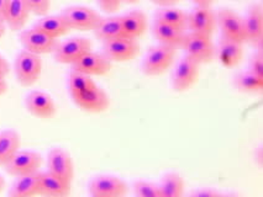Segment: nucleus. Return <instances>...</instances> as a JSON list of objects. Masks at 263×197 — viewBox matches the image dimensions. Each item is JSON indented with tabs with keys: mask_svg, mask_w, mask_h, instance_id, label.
Returning a JSON list of instances; mask_svg holds the SVG:
<instances>
[{
	"mask_svg": "<svg viewBox=\"0 0 263 197\" xmlns=\"http://www.w3.org/2000/svg\"><path fill=\"white\" fill-rule=\"evenodd\" d=\"M193 195L198 196V197H205V196H219V195H221V193L216 190L209 189V187H204V189L193 192Z\"/></svg>",
	"mask_w": 263,
	"mask_h": 197,
	"instance_id": "nucleus-35",
	"label": "nucleus"
},
{
	"mask_svg": "<svg viewBox=\"0 0 263 197\" xmlns=\"http://www.w3.org/2000/svg\"><path fill=\"white\" fill-rule=\"evenodd\" d=\"M177 56V48L166 45L151 47L145 54L141 64V71L147 77H158L168 72Z\"/></svg>",
	"mask_w": 263,
	"mask_h": 197,
	"instance_id": "nucleus-1",
	"label": "nucleus"
},
{
	"mask_svg": "<svg viewBox=\"0 0 263 197\" xmlns=\"http://www.w3.org/2000/svg\"><path fill=\"white\" fill-rule=\"evenodd\" d=\"M180 47L184 51V56L189 57L199 65L213 62L215 56V46L212 37L200 33H185Z\"/></svg>",
	"mask_w": 263,
	"mask_h": 197,
	"instance_id": "nucleus-2",
	"label": "nucleus"
},
{
	"mask_svg": "<svg viewBox=\"0 0 263 197\" xmlns=\"http://www.w3.org/2000/svg\"><path fill=\"white\" fill-rule=\"evenodd\" d=\"M186 29L191 32L213 37L216 29V14L212 7H195L188 13V24Z\"/></svg>",
	"mask_w": 263,
	"mask_h": 197,
	"instance_id": "nucleus-14",
	"label": "nucleus"
},
{
	"mask_svg": "<svg viewBox=\"0 0 263 197\" xmlns=\"http://www.w3.org/2000/svg\"><path fill=\"white\" fill-rule=\"evenodd\" d=\"M42 162V156L37 151L19 149L3 166L9 175L16 178L40 171Z\"/></svg>",
	"mask_w": 263,
	"mask_h": 197,
	"instance_id": "nucleus-7",
	"label": "nucleus"
},
{
	"mask_svg": "<svg viewBox=\"0 0 263 197\" xmlns=\"http://www.w3.org/2000/svg\"><path fill=\"white\" fill-rule=\"evenodd\" d=\"M30 10L25 0H7L4 23L11 31H21L26 25Z\"/></svg>",
	"mask_w": 263,
	"mask_h": 197,
	"instance_id": "nucleus-19",
	"label": "nucleus"
},
{
	"mask_svg": "<svg viewBox=\"0 0 263 197\" xmlns=\"http://www.w3.org/2000/svg\"><path fill=\"white\" fill-rule=\"evenodd\" d=\"M162 197H180L184 193V180L178 172H168L160 181Z\"/></svg>",
	"mask_w": 263,
	"mask_h": 197,
	"instance_id": "nucleus-28",
	"label": "nucleus"
},
{
	"mask_svg": "<svg viewBox=\"0 0 263 197\" xmlns=\"http://www.w3.org/2000/svg\"><path fill=\"white\" fill-rule=\"evenodd\" d=\"M216 26L221 31V37L236 41L238 43L246 42L243 17L231 9H220L216 14Z\"/></svg>",
	"mask_w": 263,
	"mask_h": 197,
	"instance_id": "nucleus-9",
	"label": "nucleus"
},
{
	"mask_svg": "<svg viewBox=\"0 0 263 197\" xmlns=\"http://www.w3.org/2000/svg\"><path fill=\"white\" fill-rule=\"evenodd\" d=\"M30 13L37 15V16H45L48 14L51 8V0H25Z\"/></svg>",
	"mask_w": 263,
	"mask_h": 197,
	"instance_id": "nucleus-32",
	"label": "nucleus"
},
{
	"mask_svg": "<svg viewBox=\"0 0 263 197\" xmlns=\"http://www.w3.org/2000/svg\"><path fill=\"white\" fill-rule=\"evenodd\" d=\"M61 15L66 20L69 29L78 31H93L102 19L98 11L84 5H72L64 8Z\"/></svg>",
	"mask_w": 263,
	"mask_h": 197,
	"instance_id": "nucleus-4",
	"label": "nucleus"
},
{
	"mask_svg": "<svg viewBox=\"0 0 263 197\" xmlns=\"http://www.w3.org/2000/svg\"><path fill=\"white\" fill-rule=\"evenodd\" d=\"M246 42L257 48H262L263 39V9L262 4L257 3L249 9L246 16L243 17Z\"/></svg>",
	"mask_w": 263,
	"mask_h": 197,
	"instance_id": "nucleus-17",
	"label": "nucleus"
},
{
	"mask_svg": "<svg viewBox=\"0 0 263 197\" xmlns=\"http://www.w3.org/2000/svg\"><path fill=\"white\" fill-rule=\"evenodd\" d=\"M72 184L66 183L53 174L40 171L39 174V195L47 197H66L71 195Z\"/></svg>",
	"mask_w": 263,
	"mask_h": 197,
	"instance_id": "nucleus-18",
	"label": "nucleus"
},
{
	"mask_svg": "<svg viewBox=\"0 0 263 197\" xmlns=\"http://www.w3.org/2000/svg\"><path fill=\"white\" fill-rule=\"evenodd\" d=\"M5 7H7V0H0V19L4 20Z\"/></svg>",
	"mask_w": 263,
	"mask_h": 197,
	"instance_id": "nucleus-40",
	"label": "nucleus"
},
{
	"mask_svg": "<svg viewBox=\"0 0 263 197\" xmlns=\"http://www.w3.org/2000/svg\"><path fill=\"white\" fill-rule=\"evenodd\" d=\"M218 57L220 63L226 68H234L242 62L243 47L242 43L221 37L218 47Z\"/></svg>",
	"mask_w": 263,
	"mask_h": 197,
	"instance_id": "nucleus-22",
	"label": "nucleus"
},
{
	"mask_svg": "<svg viewBox=\"0 0 263 197\" xmlns=\"http://www.w3.org/2000/svg\"><path fill=\"white\" fill-rule=\"evenodd\" d=\"M97 2L100 10H103V13L109 15L118 13L122 4V0H97Z\"/></svg>",
	"mask_w": 263,
	"mask_h": 197,
	"instance_id": "nucleus-34",
	"label": "nucleus"
},
{
	"mask_svg": "<svg viewBox=\"0 0 263 197\" xmlns=\"http://www.w3.org/2000/svg\"><path fill=\"white\" fill-rule=\"evenodd\" d=\"M122 3H126V4H136V3H139V0H122Z\"/></svg>",
	"mask_w": 263,
	"mask_h": 197,
	"instance_id": "nucleus-43",
	"label": "nucleus"
},
{
	"mask_svg": "<svg viewBox=\"0 0 263 197\" xmlns=\"http://www.w3.org/2000/svg\"><path fill=\"white\" fill-rule=\"evenodd\" d=\"M199 64L184 56L173 72L172 89L176 93H185L194 86L199 78Z\"/></svg>",
	"mask_w": 263,
	"mask_h": 197,
	"instance_id": "nucleus-12",
	"label": "nucleus"
},
{
	"mask_svg": "<svg viewBox=\"0 0 263 197\" xmlns=\"http://www.w3.org/2000/svg\"><path fill=\"white\" fill-rule=\"evenodd\" d=\"M249 71L255 73V74L263 77V53L262 48H257L256 53L251 57Z\"/></svg>",
	"mask_w": 263,
	"mask_h": 197,
	"instance_id": "nucleus-33",
	"label": "nucleus"
},
{
	"mask_svg": "<svg viewBox=\"0 0 263 197\" xmlns=\"http://www.w3.org/2000/svg\"><path fill=\"white\" fill-rule=\"evenodd\" d=\"M21 137L15 129H4L0 132V166L10 159L20 149Z\"/></svg>",
	"mask_w": 263,
	"mask_h": 197,
	"instance_id": "nucleus-26",
	"label": "nucleus"
},
{
	"mask_svg": "<svg viewBox=\"0 0 263 197\" xmlns=\"http://www.w3.org/2000/svg\"><path fill=\"white\" fill-rule=\"evenodd\" d=\"M8 92V83L4 75H0V96L4 95Z\"/></svg>",
	"mask_w": 263,
	"mask_h": 197,
	"instance_id": "nucleus-39",
	"label": "nucleus"
},
{
	"mask_svg": "<svg viewBox=\"0 0 263 197\" xmlns=\"http://www.w3.org/2000/svg\"><path fill=\"white\" fill-rule=\"evenodd\" d=\"M121 17V26L124 36L130 38H140L147 31V16L141 10H131Z\"/></svg>",
	"mask_w": 263,
	"mask_h": 197,
	"instance_id": "nucleus-20",
	"label": "nucleus"
},
{
	"mask_svg": "<svg viewBox=\"0 0 263 197\" xmlns=\"http://www.w3.org/2000/svg\"><path fill=\"white\" fill-rule=\"evenodd\" d=\"M88 191L93 197H122L127 195L128 186L116 175L100 174L90 179Z\"/></svg>",
	"mask_w": 263,
	"mask_h": 197,
	"instance_id": "nucleus-5",
	"label": "nucleus"
},
{
	"mask_svg": "<svg viewBox=\"0 0 263 197\" xmlns=\"http://www.w3.org/2000/svg\"><path fill=\"white\" fill-rule=\"evenodd\" d=\"M19 39L24 50L39 54V56L53 53L58 43L57 38L51 37L47 33L42 32L41 30L36 29V27H31L29 30H21Z\"/></svg>",
	"mask_w": 263,
	"mask_h": 197,
	"instance_id": "nucleus-10",
	"label": "nucleus"
},
{
	"mask_svg": "<svg viewBox=\"0 0 263 197\" xmlns=\"http://www.w3.org/2000/svg\"><path fill=\"white\" fill-rule=\"evenodd\" d=\"M5 30H7V25H5L4 20L0 19V39L5 35Z\"/></svg>",
	"mask_w": 263,
	"mask_h": 197,
	"instance_id": "nucleus-41",
	"label": "nucleus"
},
{
	"mask_svg": "<svg viewBox=\"0 0 263 197\" xmlns=\"http://www.w3.org/2000/svg\"><path fill=\"white\" fill-rule=\"evenodd\" d=\"M39 174L33 172V174L21 175L16 177L14 183L11 184L10 189H9V196L10 197H32L39 195Z\"/></svg>",
	"mask_w": 263,
	"mask_h": 197,
	"instance_id": "nucleus-23",
	"label": "nucleus"
},
{
	"mask_svg": "<svg viewBox=\"0 0 263 197\" xmlns=\"http://www.w3.org/2000/svg\"><path fill=\"white\" fill-rule=\"evenodd\" d=\"M5 185H7V183H5V179L0 175V192H3V191H4Z\"/></svg>",
	"mask_w": 263,
	"mask_h": 197,
	"instance_id": "nucleus-42",
	"label": "nucleus"
},
{
	"mask_svg": "<svg viewBox=\"0 0 263 197\" xmlns=\"http://www.w3.org/2000/svg\"><path fill=\"white\" fill-rule=\"evenodd\" d=\"M33 27L41 30L42 32L47 33L48 36L53 38H60L62 36L67 35L71 29L67 25L66 20L63 19L62 15H45V16H41V19H39L35 23Z\"/></svg>",
	"mask_w": 263,
	"mask_h": 197,
	"instance_id": "nucleus-24",
	"label": "nucleus"
},
{
	"mask_svg": "<svg viewBox=\"0 0 263 197\" xmlns=\"http://www.w3.org/2000/svg\"><path fill=\"white\" fill-rule=\"evenodd\" d=\"M180 0H151V3L158 5V7H174L177 5Z\"/></svg>",
	"mask_w": 263,
	"mask_h": 197,
	"instance_id": "nucleus-37",
	"label": "nucleus"
},
{
	"mask_svg": "<svg viewBox=\"0 0 263 197\" xmlns=\"http://www.w3.org/2000/svg\"><path fill=\"white\" fill-rule=\"evenodd\" d=\"M155 20L185 31L188 24V13L174 7H162L156 11Z\"/></svg>",
	"mask_w": 263,
	"mask_h": 197,
	"instance_id": "nucleus-27",
	"label": "nucleus"
},
{
	"mask_svg": "<svg viewBox=\"0 0 263 197\" xmlns=\"http://www.w3.org/2000/svg\"><path fill=\"white\" fill-rule=\"evenodd\" d=\"M73 102L81 110L89 114H100L110 107V98L106 92L102 87L96 85L90 89L71 96Z\"/></svg>",
	"mask_w": 263,
	"mask_h": 197,
	"instance_id": "nucleus-13",
	"label": "nucleus"
},
{
	"mask_svg": "<svg viewBox=\"0 0 263 197\" xmlns=\"http://www.w3.org/2000/svg\"><path fill=\"white\" fill-rule=\"evenodd\" d=\"M152 35L160 45L178 48L182 45L185 32L177 27L168 25V24L155 20L154 25H152Z\"/></svg>",
	"mask_w": 263,
	"mask_h": 197,
	"instance_id": "nucleus-21",
	"label": "nucleus"
},
{
	"mask_svg": "<svg viewBox=\"0 0 263 197\" xmlns=\"http://www.w3.org/2000/svg\"><path fill=\"white\" fill-rule=\"evenodd\" d=\"M192 3H194L197 7H213V4H215L216 0H191Z\"/></svg>",
	"mask_w": 263,
	"mask_h": 197,
	"instance_id": "nucleus-38",
	"label": "nucleus"
},
{
	"mask_svg": "<svg viewBox=\"0 0 263 197\" xmlns=\"http://www.w3.org/2000/svg\"><path fill=\"white\" fill-rule=\"evenodd\" d=\"M96 37L99 41L105 42L109 39H114L124 36L121 26V17L120 16H108L102 17L96 29L93 30Z\"/></svg>",
	"mask_w": 263,
	"mask_h": 197,
	"instance_id": "nucleus-25",
	"label": "nucleus"
},
{
	"mask_svg": "<svg viewBox=\"0 0 263 197\" xmlns=\"http://www.w3.org/2000/svg\"><path fill=\"white\" fill-rule=\"evenodd\" d=\"M26 110L32 115L33 117L47 120L56 115L57 106L54 100L48 93L41 92V90H32L25 98Z\"/></svg>",
	"mask_w": 263,
	"mask_h": 197,
	"instance_id": "nucleus-15",
	"label": "nucleus"
},
{
	"mask_svg": "<svg viewBox=\"0 0 263 197\" xmlns=\"http://www.w3.org/2000/svg\"><path fill=\"white\" fill-rule=\"evenodd\" d=\"M72 69L84 73V74L90 75V77L105 75L111 69V62L106 58L104 53L89 51V52L84 53L77 62L73 63Z\"/></svg>",
	"mask_w": 263,
	"mask_h": 197,
	"instance_id": "nucleus-16",
	"label": "nucleus"
},
{
	"mask_svg": "<svg viewBox=\"0 0 263 197\" xmlns=\"http://www.w3.org/2000/svg\"><path fill=\"white\" fill-rule=\"evenodd\" d=\"M235 86L241 93H262L263 77L246 71L235 77Z\"/></svg>",
	"mask_w": 263,
	"mask_h": 197,
	"instance_id": "nucleus-29",
	"label": "nucleus"
},
{
	"mask_svg": "<svg viewBox=\"0 0 263 197\" xmlns=\"http://www.w3.org/2000/svg\"><path fill=\"white\" fill-rule=\"evenodd\" d=\"M15 77L17 83L24 87H30L37 83L42 73L41 56L23 50L15 58Z\"/></svg>",
	"mask_w": 263,
	"mask_h": 197,
	"instance_id": "nucleus-3",
	"label": "nucleus"
},
{
	"mask_svg": "<svg viewBox=\"0 0 263 197\" xmlns=\"http://www.w3.org/2000/svg\"><path fill=\"white\" fill-rule=\"evenodd\" d=\"M102 43L103 53L111 63L128 62V60L136 58L137 54L140 53V45L137 39L126 37V36L109 39Z\"/></svg>",
	"mask_w": 263,
	"mask_h": 197,
	"instance_id": "nucleus-6",
	"label": "nucleus"
},
{
	"mask_svg": "<svg viewBox=\"0 0 263 197\" xmlns=\"http://www.w3.org/2000/svg\"><path fill=\"white\" fill-rule=\"evenodd\" d=\"M47 171L72 184L74 179V164L71 154L61 147L52 148L47 154Z\"/></svg>",
	"mask_w": 263,
	"mask_h": 197,
	"instance_id": "nucleus-11",
	"label": "nucleus"
},
{
	"mask_svg": "<svg viewBox=\"0 0 263 197\" xmlns=\"http://www.w3.org/2000/svg\"><path fill=\"white\" fill-rule=\"evenodd\" d=\"M133 192L136 197H162L160 185L146 180L135 181Z\"/></svg>",
	"mask_w": 263,
	"mask_h": 197,
	"instance_id": "nucleus-31",
	"label": "nucleus"
},
{
	"mask_svg": "<svg viewBox=\"0 0 263 197\" xmlns=\"http://www.w3.org/2000/svg\"><path fill=\"white\" fill-rule=\"evenodd\" d=\"M96 85L97 83L93 80V77H90V75L74 71V69H72L71 73H69L68 89L71 96L77 95V94L84 92V90L90 89V87H94Z\"/></svg>",
	"mask_w": 263,
	"mask_h": 197,
	"instance_id": "nucleus-30",
	"label": "nucleus"
},
{
	"mask_svg": "<svg viewBox=\"0 0 263 197\" xmlns=\"http://www.w3.org/2000/svg\"><path fill=\"white\" fill-rule=\"evenodd\" d=\"M9 72H10V65H9L8 60L5 59V57L0 54V75H4V77H7V75L9 74Z\"/></svg>",
	"mask_w": 263,
	"mask_h": 197,
	"instance_id": "nucleus-36",
	"label": "nucleus"
},
{
	"mask_svg": "<svg viewBox=\"0 0 263 197\" xmlns=\"http://www.w3.org/2000/svg\"><path fill=\"white\" fill-rule=\"evenodd\" d=\"M91 41L87 37H72L58 42L53 51L56 62L61 64H73L81 58L84 53L91 51Z\"/></svg>",
	"mask_w": 263,
	"mask_h": 197,
	"instance_id": "nucleus-8",
	"label": "nucleus"
}]
</instances>
